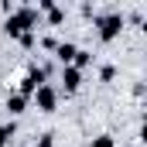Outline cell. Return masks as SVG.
<instances>
[{
  "instance_id": "5",
  "label": "cell",
  "mask_w": 147,
  "mask_h": 147,
  "mask_svg": "<svg viewBox=\"0 0 147 147\" xmlns=\"http://www.w3.org/2000/svg\"><path fill=\"white\" fill-rule=\"evenodd\" d=\"M55 51H58V62H62V65H72V58H75V51H79V48L65 41V45H55Z\"/></svg>"
},
{
  "instance_id": "9",
  "label": "cell",
  "mask_w": 147,
  "mask_h": 147,
  "mask_svg": "<svg viewBox=\"0 0 147 147\" xmlns=\"http://www.w3.org/2000/svg\"><path fill=\"white\" fill-rule=\"evenodd\" d=\"M21 45H24V48H31V45H34V31H28V34H21Z\"/></svg>"
},
{
  "instance_id": "3",
  "label": "cell",
  "mask_w": 147,
  "mask_h": 147,
  "mask_svg": "<svg viewBox=\"0 0 147 147\" xmlns=\"http://www.w3.org/2000/svg\"><path fill=\"white\" fill-rule=\"evenodd\" d=\"M34 103H38L41 113H55V106H58V92H55L51 86H41V89L34 92Z\"/></svg>"
},
{
  "instance_id": "4",
  "label": "cell",
  "mask_w": 147,
  "mask_h": 147,
  "mask_svg": "<svg viewBox=\"0 0 147 147\" xmlns=\"http://www.w3.org/2000/svg\"><path fill=\"white\" fill-rule=\"evenodd\" d=\"M62 82H65L69 92H75V89L82 86V72H79L75 65H62Z\"/></svg>"
},
{
  "instance_id": "10",
  "label": "cell",
  "mask_w": 147,
  "mask_h": 147,
  "mask_svg": "<svg viewBox=\"0 0 147 147\" xmlns=\"http://www.w3.org/2000/svg\"><path fill=\"white\" fill-rule=\"evenodd\" d=\"M38 147H55V140H51V134H45V137L38 140Z\"/></svg>"
},
{
  "instance_id": "8",
  "label": "cell",
  "mask_w": 147,
  "mask_h": 147,
  "mask_svg": "<svg viewBox=\"0 0 147 147\" xmlns=\"http://www.w3.org/2000/svg\"><path fill=\"white\" fill-rule=\"evenodd\" d=\"M92 147H116V144H113V137H96Z\"/></svg>"
},
{
  "instance_id": "2",
  "label": "cell",
  "mask_w": 147,
  "mask_h": 147,
  "mask_svg": "<svg viewBox=\"0 0 147 147\" xmlns=\"http://www.w3.org/2000/svg\"><path fill=\"white\" fill-rule=\"evenodd\" d=\"M120 31H123V14H106V17H99V38H103V41H113Z\"/></svg>"
},
{
  "instance_id": "6",
  "label": "cell",
  "mask_w": 147,
  "mask_h": 147,
  "mask_svg": "<svg viewBox=\"0 0 147 147\" xmlns=\"http://www.w3.org/2000/svg\"><path fill=\"white\" fill-rule=\"evenodd\" d=\"M7 110L17 116V113H24V110H28V99H24L21 92H14V96H7Z\"/></svg>"
},
{
  "instance_id": "7",
  "label": "cell",
  "mask_w": 147,
  "mask_h": 147,
  "mask_svg": "<svg viewBox=\"0 0 147 147\" xmlns=\"http://www.w3.org/2000/svg\"><path fill=\"white\" fill-rule=\"evenodd\" d=\"M10 137H14V123H0V147L10 144Z\"/></svg>"
},
{
  "instance_id": "1",
  "label": "cell",
  "mask_w": 147,
  "mask_h": 147,
  "mask_svg": "<svg viewBox=\"0 0 147 147\" xmlns=\"http://www.w3.org/2000/svg\"><path fill=\"white\" fill-rule=\"evenodd\" d=\"M34 24H38V14L31 10V7H21V10H10L3 31H7L10 38H21V34H28V31H34Z\"/></svg>"
}]
</instances>
